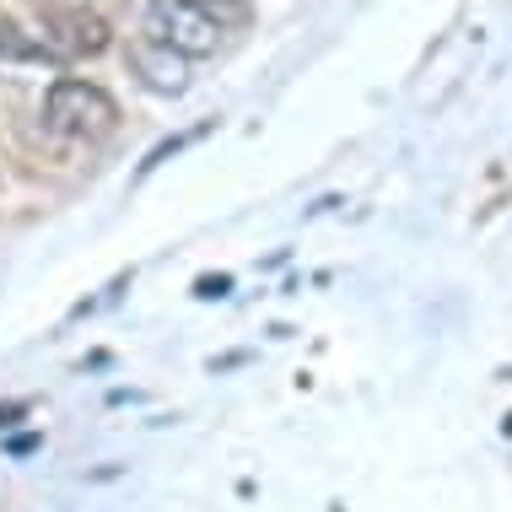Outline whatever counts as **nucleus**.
I'll use <instances>...</instances> for the list:
<instances>
[{
	"instance_id": "1",
	"label": "nucleus",
	"mask_w": 512,
	"mask_h": 512,
	"mask_svg": "<svg viewBox=\"0 0 512 512\" xmlns=\"http://www.w3.org/2000/svg\"><path fill=\"white\" fill-rule=\"evenodd\" d=\"M221 17H232V11L195 6V0H157V6H146L141 33L168 44L173 54H184V60H200V54H216L221 38H227Z\"/></svg>"
},
{
	"instance_id": "2",
	"label": "nucleus",
	"mask_w": 512,
	"mask_h": 512,
	"mask_svg": "<svg viewBox=\"0 0 512 512\" xmlns=\"http://www.w3.org/2000/svg\"><path fill=\"white\" fill-rule=\"evenodd\" d=\"M44 119L49 130L60 135H76V141H103V135L119 130V103L108 98L103 87H92V81H54L49 98H44Z\"/></svg>"
},
{
	"instance_id": "3",
	"label": "nucleus",
	"mask_w": 512,
	"mask_h": 512,
	"mask_svg": "<svg viewBox=\"0 0 512 512\" xmlns=\"http://www.w3.org/2000/svg\"><path fill=\"white\" fill-rule=\"evenodd\" d=\"M38 44L60 60H87L108 49V22L87 6H44L38 11Z\"/></svg>"
},
{
	"instance_id": "4",
	"label": "nucleus",
	"mask_w": 512,
	"mask_h": 512,
	"mask_svg": "<svg viewBox=\"0 0 512 512\" xmlns=\"http://www.w3.org/2000/svg\"><path fill=\"white\" fill-rule=\"evenodd\" d=\"M130 71L141 76V87L162 92V98L189 92V60H184V54H173L168 44H157V38H146V33L130 38Z\"/></svg>"
},
{
	"instance_id": "5",
	"label": "nucleus",
	"mask_w": 512,
	"mask_h": 512,
	"mask_svg": "<svg viewBox=\"0 0 512 512\" xmlns=\"http://www.w3.org/2000/svg\"><path fill=\"white\" fill-rule=\"evenodd\" d=\"M211 130H216V119H200L195 130H184V135H173V141H162L157 151H146V162H141V178H146V173H157L162 162H173L178 151H189L195 141H205V135H211Z\"/></svg>"
},
{
	"instance_id": "6",
	"label": "nucleus",
	"mask_w": 512,
	"mask_h": 512,
	"mask_svg": "<svg viewBox=\"0 0 512 512\" xmlns=\"http://www.w3.org/2000/svg\"><path fill=\"white\" fill-rule=\"evenodd\" d=\"M0 54H11V60H49L54 65V54L38 44V38H22V27H11V22H0Z\"/></svg>"
},
{
	"instance_id": "7",
	"label": "nucleus",
	"mask_w": 512,
	"mask_h": 512,
	"mask_svg": "<svg viewBox=\"0 0 512 512\" xmlns=\"http://www.w3.org/2000/svg\"><path fill=\"white\" fill-rule=\"evenodd\" d=\"M227 292H232L227 275H200V281H195V297H227Z\"/></svg>"
},
{
	"instance_id": "8",
	"label": "nucleus",
	"mask_w": 512,
	"mask_h": 512,
	"mask_svg": "<svg viewBox=\"0 0 512 512\" xmlns=\"http://www.w3.org/2000/svg\"><path fill=\"white\" fill-rule=\"evenodd\" d=\"M22 410H27V405H0V432H6V426H11V421H17V415H22Z\"/></svg>"
}]
</instances>
